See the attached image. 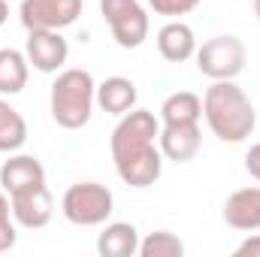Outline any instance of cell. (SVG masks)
<instances>
[{"label": "cell", "mask_w": 260, "mask_h": 257, "mask_svg": "<svg viewBox=\"0 0 260 257\" xmlns=\"http://www.w3.org/2000/svg\"><path fill=\"white\" fill-rule=\"evenodd\" d=\"M160 118L148 109L133 106L121 115L109 136V151L118 179L130 188H151L164 173V154L157 145Z\"/></svg>", "instance_id": "6da1fadb"}, {"label": "cell", "mask_w": 260, "mask_h": 257, "mask_svg": "<svg viewBox=\"0 0 260 257\" xmlns=\"http://www.w3.org/2000/svg\"><path fill=\"white\" fill-rule=\"evenodd\" d=\"M203 118L221 142H245L257 124V112H254L251 97L233 79H218L206 88Z\"/></svg>", "instance_id": "7a4b0ae2"}, {"label": "cell", "mask_w": 260, "mask_h": 257, "mask_svg": "<svg viewBox=\"0 0 260 257\" xmlns=\"http://www.w3.org/2000/svg\"><path fill=\"white\" fill-rule=\"evenodd\" d=\"M97 106V82L88 70L70 67L61 70L58 79L52 82L49 94V109L55 124L64 130H79L91 121V112Z\"/></svg>", "instance_id": "3957f363"}, {"label": "cell", "mask_w": 260, "mask_h": 257, "mask_svg": "<svg viewBox=\"0 0 260 257\" xmlns=\"http://www.w3.org/2000/svg\"><path fill=\"white\" fill-rule=\"evenodd\" d=\"M61 212L76 227H100L115 212V197L100 182H76L61 200Z\"/></svg>", "instance_id": "277c9868"}, {"label": "cell", "mask_w": 260, "mask_h": 257, "mask_svg": "<svg viewBox=\"0 0 260 257\" xmlns=\"http://www.w3.org/2000/svg\"><path fill=\"white\" fill-rule=\"evenodd\" d=\"M197 70L218 82V79H236L242 70H245V61H248V52H245V43L239 37H212L206 40L203 46H197Z\"/></svg>", "instance_id": "5b68a950"}, {"label": "cell", "mask_w": 260, "mask_h": 257, "mask_svg": "<svg viewBox=\"0 0 260 257\" xmlns=\"http://www.w3.org/2000/svg\"><path fill=\"white\" fill-rule=\"evenodd\" d=\"M100 15L121 49H139L148 40V12L139 0H100Z\"/></svg>", "instance_id": "8992f818"}, {"label": "cell", "mask_w": 260, "mask_h": 257, "mask_svg": "<svg viewBox=\"0 0 260 257\" xmlns=\"http://www.w3.org/2000/svg\"><path fill=\"white\" fill-rule=\"evenodd\" d=\"M82 15V0H21L24 30H64Z\"/></svg>", "instance_id": "52a82bcc"}, {"label": "cell", "mask_w": 260, "mask_h": 257, "mask_svg": "<svg viewBox=\"0 0 260 257\" xmlns=\"http://www.w3.org/2000/svg\"><path fill=\"white\" fill-rule=\"evenodd\" d=\"M24 55L34 70L40 73H58L70 58V46L61 37V30H27Z\"/></svg>", "instance_id": "ba28073f"}, {"label": "cell", "mask_w": 260, "mask_h": 257, "mask_svg": "<svg viewBox=\"0 0 260 257\" xmlns=\"http://www.w3.org/2000/svg\"><path fill=\"white\" fill-rule=\"evenodd\" d=\"M12 203V218L18 227L24 230H40L52 221V212H55V203H52V194L46 185L40 188H30V191H21V194H12L9 197Z\"/></svg>", "instance_id": "9c48e42d"}, {"label": "cell", "mask_w": 260, "mask_h": 257, "mask_svg": "<svg viewBox=\"0 0 260 257\" xmlns=\"http://www.w3.org/2000/svg\"><path fill=\"white\" fill-rule=\"evenodd\" d=\"M46 185V170L34 154H9V160H3L0 167V188L9 194H21L30 188Z\"/></svg>", "instance_id": "30bf717a"}, {"label": "cell", "mask_w": 260, "mask_h": 257, "mask_svg": "<svg viewBox=\"0 0 260 257\" xmlns=\"http://www.w3.org/2000/svg\"><path fill=\"white\" fill-rule=\"evenodd\" d=\"M157 145H160V154H164L167 160L188 164V160L197 157V151H200V145H203L200 124H160Z\"/></svg>", "instance_id": "8fae6325"}, {"label": "cell", "mask_w": 260, "mask_h": 257, "mask_svg": "<svg viewBox=\"0 0 260 257\" xmlns=\"http://www.w3.org/2000/svg\"><path fill=\"white\" fill-rule=\"evenodd\" d=\"M224 224L242 233L260 230V188H239L224 200Z\"/></svg>", "instance_id": "7c38bea8"}, {"label": "cell", "mask_w": 260, "mask_h": 257, "mask_svg": "<svg viewBox=\"0 0 260 257\" xmlns=\"http://www.w3.org/2000/svg\"><path fill=\"white\" fill-rule=\"evenodd\" d=\"M157 52L170 64H185L188 58H194L197 37H194V30H191V24H185V21H167L157 30Z\"/></svg>", "instance_id": "4fadbf2b"}, {"label": "cell", "mask_w": 260, "mask_h": 257, "mask_svg": "<svg viewBox=\"0 0 260 257\" xmlns=\"http://www.w3.org/2000/svg\"><path fill=\"white\" fill-rule=\"evenodd\" d=\"M136 100H139V91L124 76H109V79H103L97 85V106L103 112H109V115L121 118L124 112H130L136 106Z\"/></svg>", "instance_id": "5bb4252c"}, {"label": "cell", "mask_w": 260, "mask_h": 257, "mask_svg": "<svg viewBox=\"0 0 260 257\" xmlns=\"http://www.w3.org/2000/svg\"><path fill=\"white\" fill-rule=\"evenodd\" d=\"M97 254L100 257H133L139 254V230L127 221H112L97 236Z\"/></svg>", "instance_id": "9a60e30c"}, {"label": "cell", "mask_w": 260, "mask_h": 257, "mask_svg": "<svg viewBox=\"0 0 260 257\" xmlns=\"http://www.w3.org/2000/svg\"><path fill=\"white\" fill-rule=\"evenodd\" d=\"M203 118V97L194 91H176L160 106V124H200Z\"/></svg>", "instance_id": "2e32d148"}, {"label": "cell", "mask_w": 260, "mask_h": 257, "mask_svg": "<svg viewBox=\"0 0 260 257\" xmlns=\"http://www.w3.org/2000/svg\"><path fill=\"white\" fill-rule=\"evenodd\" d=\"M27 73H30V61L24 52L18 49H0V94L12 97L21 94L27 85Z\"/></svg>", "instance_id": "e0dca14e"}, {"label": "cell", "mask_w": 260, "mask_h": 257, "mask_svg": "<svg viewBox=\"0 0 260 257\" xmlns=\"http://www.w3.org/2000/svg\"><path fill=\"white\" fill-rule=\"evenodd\" d=\"M27 142V121L21 118L18 109H12L3 94H0V151L12 154Z\"/></svg>", "instance_id": "ac0fdd59"}, {"label": "cell", "mask_w": 260, "mask_h": 257, "mask_svg": "<svg viewBox=\"0 0 260 257\" xmlns=\"http://www.w3.org/2000/svg\"><path fill=\"white\" fill-rule=\"evenodd\" d=\"M185 242L170 230H154L145 239H139V257H182Z\"/></svg>", "instance_id": "d6986e66"}, {"label": "cell", "mask_w": 260, "mask_h": 257, "mask_svg": "<svg viewBox=\"0 0 260 257\" xmlns=\"http://www.w3.org/2000/svg\"><path fill=\"white\" fill-rule=\"evenodd\" d=\"M15 242H18V230L12 218V203H9V194L0 191V254L15 248Z\"/></svg>", "instance_id": "ffe728a7"}, {"label": "cell", "mask_w": 260, "mask_h": 257, "mask_svg": "<svg viewBox=\"0 0 260 257\" xmlns=\"http://www.w3.org/2000/svg\"><path fill=\"white\" fill-rule=\"evenodd\" d=\"M148 6L157 12V15H167V18H179V15H188L200 6V0H148Z\"/></svg>", "instance_id": "44dd1931"}, {"label": "cell", "mask_w": 260, "mask_h": 257, "mask_svg": "<svg viewBox=\"0 0 260 257\" xmlns=\"http://www.w3.org/2000/svg\"><path fill=\"white\" fill-rule=\"evenodd\" d=\"M245 173L260 182V142H254L251 148H248V154H245Z\"/></svg>", "instance_id": "7402d4cb"}, {"label": "cell", "mask_w": 260, "mask_h": 257, "mask_svg": "<svg viewBox=\"0 0 260 257\" xmlns=\"http://www.w3.org/2000/svg\"><path fill=\"white\" fill-rule=\"evenodd\" d=\"M233 254H236V257H260V233L248 236L245 242H239Z\"/></svg>", "instance_id": "603a6c76"}, {"label": "cell", "mask_w": 260, "mask_h": 257, "mask_svg": "<svg viewBox=\"0 0 260 257\" xmlns=\"http://www.w3.org/2000/svg\"><path fill=\"white\" fill-rule=\"evenodd\" d=\"M6 18H9V0H0V27L6 24Z\"/></svg>", "instance_id": "cb8c5ba5"}, {"label": "cell", "mask_w": 260, "mask_h": 257, "mask_svg": "<svg viewBox=\"0 0 260 257\" xmlns=\"http://www.w3.org/2000/svg\"><path fill=\"white\" fill-rule=\"evenodd\" d=\"M254 15L260 18V0H254Z\"/></svg>", "instance_id": "d4e9b609"}]
</instances>
